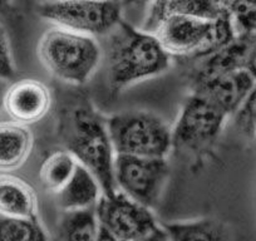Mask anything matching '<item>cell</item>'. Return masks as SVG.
<instances>
[{
	"mask_svg": "<svg viewBox=\"0 0 256 241\" xmlns=\"http://www.w3.org/2000/svg\"><path fill=\"white\" fill-rule=\"evenodd\" d=\"M106 58L110 88L116 93L162 74L172 62L154 34L124 20L108 34Z\"/></svg>",
	"mask_w": 256,
	"mask_h": 241,
	"instance_id": "cell-1",
	"label": "cell"
},
{
	"mask_svg": "<svg viewBox=\"0 0 256 241\" xmlns=\"http://www.w3.org/2000/svg\"><path fill=\"white\" fill-rule=\"evenodd\" d=\"M62 138L67 151L98 180L103 195L117 191L114 158L107 120L87 106L70 110L62 120Z\"/></svg>",
	"mask_w": 256,
	"mask_h": 241,
	"instance_id": "cell-2",
	"label": "cell"
},
{
	"mask_svg": "<svg viewBox=\"0 0 256 241\" xmlns=\"http://www.w3.org/2000/svg\"><path fill=\"white\" fill-rule=\"evenodd\" d=\"M151 34L171 56H188L196 60L224 48L238 36L228 12L214 20L172 14L162 18Z\"/></svg>",
	"mask_w": 256,
	"mask_h": 241,
	"instance_id": "cell-3",
	"label": "cell"
},
{
	"mask_svg": "<svg viewBox=\"0 0 256 241\" xmlns=\"http://www.w3.org/2000/svg\"><path fill=\"white\" fill-rule=\"evenodd\" d=\"M38 56L54 77L80 86L96 73L102 59V49L93 36L54 26L39 40Z\"/></svg>",
	"mask_w": 256,
	"mask_h": 241,
	"instance_id": "cell-4",
	"label": "cell"
},
{
	"mask_svg": "<svg viewBox=\"0 0 256 241\" xmlns=\"http://www.w3.org/2000/svg\"><path fill=\"white\" fill-rule=\"evenodd\" d=\"M116 156L166 158L172 150V130L157 114L127 110L107 120Z\"/></svg>",
	"mask_w": 256,
	"mask_h": 241,
	"instance_id": "cell-5",
	"label": "cell"
},
{
	"mask_svg": "<svg viewBox=\"0 0 256 241\" xmlns=\"http://www.w3.org/2000/svg\"><path fill=\"white\" fill-rule=\"evenodd\" d=\"M36 10L56 28L93 38L110 34L123 20L122 4L117 2H43Z\"/></svg>",
	"mask_w": 256,
	"mask_h": 241,
	"instance_id": "cell-6",
	"label": "cell"
},
{
	"mask_svg": "<svg viewBox=\"0 0 256 241\" xmlns=\"http://www.w3.org/2000/svg\"><path fill=\"white\" fill-rule=\"evenodd\" d=\"M222 112L198 94L184 100L176 124L172 130V148L200 154L214 146L225 124Z\"/></svg>",
	"mask_w": 256,
	"mask_h": 241,
	"instance_id": "cell-7",
	"label": "cell"
},
{
	"mask_svg": "<svg viewBox=\"0 0 256 241\" xmlns=\"http://www.w3.org/2000/svg\"><path fill=\"white\" fill-rule=\"evenodd\" d=\"M170 176L166 158L122 156L114 158V182L118 191L147 208H156Z\"/></svg>",
	"mask_w": 256,
	"mask_h": 241,
	"instance_id": "cell-8",
	"label": "cell"
},
{
	"mask_svg": "<svg viewBox=\"0 0 256 241\" xmlns=\"http://www.w3.org/2000/svg\"><path fill=\"white\" fill-rule=\"evenodd\" d=\"M100 228L118 241H137L158 226L150 208L116 191L102 195L96 206Z\"/></svg>",
	"mask_w": 256,
	"mask_h": 241,
	"instance_id": "cell-9",
	"label": "cell"
},
{
	"mask_svg": "<svg viewBox=\"0 0 256 241\" xmlns=\"http://www.w3.org/2000/svg\"><path fill=\"white\" fill-rule=\"evenodd\" d=\"M52 94L44 83L36 80H22L8 87L4 97V110L19 124L40 120L50 110Z\"/></svg>",
	"mask_w": 256,
	"mask_h": 241,
	"instance_id": "cell-10",
	"label": "cell"
},
{
	"mask_svg": "<svg viewBox=\"0 0 256 241\" xmlns=\"http://www.w3.org/2000/svg\"><path fill=\"white\" fill-rule=\"evenodd\" d=\"M252 39L254 36H238L224 48L198 59L191 73V88L245 70L246 56Z\"/></svg>",
	"mask_w": 256,
	"mask_h": 241,
	"instance_id": "cell-11",
	"label": "cell"
},
{
	"mask_svg": "<svg viewBox=\"0 0 256 241\" xmlns=\"http://www.w3.org/2000/svg\"><path fill=\"white\" fill-rule=\"evenodd\" d=\"M255 83V80L245 70H241L191 88V93L202 97L226 117H230L235 116Z\"/></svg>",
	"mask_w": 256,
	"mask_h": 241,
	"instance_id": "cell-12",
	"label": "cell"
},
{
	"mask_svg": "<svg viewBox=\"0 0 256 241\" xmlns=\"http://www.w3.org/2000/svg\"><path fill=\"white\" fill-rule=\"evenodd\" d=\"M103 195L98 180L78 164L72 178L56 196V206L63 212L96 208Z\"/></svg>",
	"mask_w": 256,
	"mask_h": 241,
	"instance_id": "cell-13",
	"label": "cell"
},
{
	"mask_svg": "<svg viewBox=\"0 0 256 241\" xmlns=\"http://www.w3.org/2000/svg\"><path fill=\"white\" fill-rule=\"evenodd\" d=\"M228 13L222 2H208V0H166L154 2L150 4L147 16L142 24V30L151 33L154 26L162 18L172 14L198 16L204 19H218Z\"/></svg>",
	"mask_w": 256,
	"mask_h": 241,
	"instance_id": "cell-14",
	"label": "cell"
},
{
	"mask_svg": "<svg viewBox=\"0 0 256 241\" xmlns=\"http://www.w3.org/2000/svg\"><path fill=\"white\" fill-rule=\"evenodd\" d=\"M0 214L12 218H38V201L33 188L19 177L2 174Z\"/></svg>",
	"mask_w": 256,
	"mask_h": 241,
	"instance_id": "cell-15",
	"label": "cell"
},
{
	"mask_svg": "<svg viewBox=\"0 0 256 241\" xmlns=\"http://www.w3.org/2000/svg\"><path fill=\"white\" fill-rule=\"evenodd\" d=\"M33 134L24 124L0 122V171H13L28 160Z\"/></svg>",
	"mask_w": 256,
	"mask_h": 241,
	"instance_id": "cell-16",
	"label": "cell"
},
{
	"mask_svg": "<svg viewBox=\"0 0 256 241\" xmlns=\"http://www.w3.org/2000/svg\"><path fill=\"white\" fill-rule=\"evenodd\" d=\"M170 241H228V230L215 218H196L164 225Z\"/></svg>",
	"mask_w": 256,
	"mask_h": 241,
	"instance_id": "cell-17",
	"label": "cell"
},
{
	"mask_svg": "<svg viewBox=\"0 0 256 241\" xmlns=\"http://www.w3.org/2000/svg\"><path fill=\"white\" fill-rule=\"evenodd\" d=\"M100 226L96 208L63 212L59 221V241H100Z\"/></svg>",
	"mask_w": 256,
	"mask_h": 241,
	"instance_id": "cell-18",
	"label": "cell"
},
{
	"mask_svg": "<svg viewBox=\"0 0 256 241\" xmlns=\"http://www.w3.org/2000/svg\"><path fill=\"white\" fill-rule=\"evenodd\" d=\"M78 162L68 151H56L44 160L39 171L42 185L48 192L56 194L63 190L74 174Z\"/></svg>",
	"mask_w": 256,
	"mask_h": 241,
	"instance_id": "cell-19",
	"label": "cell"
},
{
	"mask_svg": "<svg viewBox=\"0 0 256 241\" xmlns=\"http://www.w3.org/2000/svg\"><path fill=\"white\" fill-rule=\"evenodd\" d=\"M0 241H49L38 218H12L0 214Z\"/></svg>",
	"mask_w": 256,
	"mask_h": 241,
	"instance_id": "cell-20",
	"label": "cell"
},
{
	"mask_svg": "<svg viewBox=\"0 0 256 241\" xmlns=\"http://www.w3.org/2000/svg\"><path fill=\"white\" fill-rule=\"evenodd\" d=\"M222 3L228 9L236 36H256V0Z\"/></svg>",
	"mask_w": 256,
	"mask_h": 241,
	"instance_id": "cell-21",
	"label": "cell"
},
{
	"mask_svg": "<svg viewBox=\"0 0 256 241\" xmlns=\"http://www.w3.org/2000/svg\"><path fill=\"white\" fill-rule=\"evenodd\" d=\"M235 120L238 128L248 134H252L256 126V83L235 113Z\"/></svg>",
	"mask_w": 256,
	"mask_h": 241,
	"instance_id": "cell-22",
	"label": "cell"
},
{
	"mask_svg": "<svg viewBox=\"0 0 256 241\" xmlns=\"http://www.w3.org/2000/svg\"><path fill=\"white\" fill-rule=\"evenodd\" d=\"M14 74H16V68H14L9 39L6 29L0 24V80H8L13 78Z\"/></svg>",
	"mask_w": 256,
	"mask_h": 241,
	"instance_id": "cell-23",
	"label": "cell"
},
{
	"mask_svg": "<svg viewBox=\"0 0 256 241\" xmlns=\"http://www.w3.org/2000/svg\"><path fill=\"white\" fill-rule=\"evenodd\" d=\"M245 70L256 82V36H254L252 42L250 44V48H248L245 62Z\"/></svg>",
	"mask_w": 256,
	"mask_h": 241,
	"instance_id": "cell-24",
	"label": "cell"
},
{
	"mask_svg": "<svg viewBox=\"0 0 256 241\" xmlns=\"http://www.w3.org/2000/svg\"><path fill=\"white\" fill-rule=\"evenodd\" d=\"M137 241H170L168 235H167L166 230L164 228V226H157L154 231L148 234V235L144 236L142 238Z\"/></svg>",
	"mask_w": 256,
	"mask_h": 241,
	"instance_id": "cell-25",
	"label": "cell"
},
{
	"mask_svg": "<svg viewBox=\"0 0 256 241\" xmlns=\"http://www.w3.org/2000/svg\"><path fill=\"white\" fill-rule=\"evenodd\" d=\"M6 90H8V86H6V80H0V110L3 108L4 97H6Z\"/></svg>",
	"mask_w": 256,
	"mask_h": 241,
	"instance_id": "cell-26",
	"label": "cell"
},
{
	"mask_svg": "<svg viewBox=\"0 0 256 241\" xmlns=\"http://www.w3.org/2000/svg\"><path fill=\"white\" fill-rule=\"evenodd\" d=\"M100 241H118V240H116V238H112V236H110V234H107V232H106V231H103L102 228H100Z\"/></svg>",
	"mask_w": 256,
	"mask_h": 241,
	"instance_id": "cell-27",
	"label": "cell"
},
{
	"mask_svg": "<svg viewBox=\"0 0 256 241\" xmlns=\"http://www.w3.org/2000/svg\"><path fill=\"white\" fill-rule=\"evenodd\" d=\"M6 9H9V3H6V2H0V13L6 12Z\"/></svg>",
	"mask_w": 256,
	"mask_h": 241,
	"instance_id": "cell-28",
	"label": "cell"
},
{
	"mask_svg": "<svg viewBox=\"0 0 256 241\" xmlns=\"http://www.w3.org/2000/svg\"><path fill=\"white\" fill-rule=\"evenodd\" d=\"M252 134H254V136H255V138H256V126H255V128H254V131H252Z\"/></svg>",
	"mask_w": 256,
	"mask_h": 241,
	"instance_id": "cell-29",
	"label": "cell"
}]
</instances>
